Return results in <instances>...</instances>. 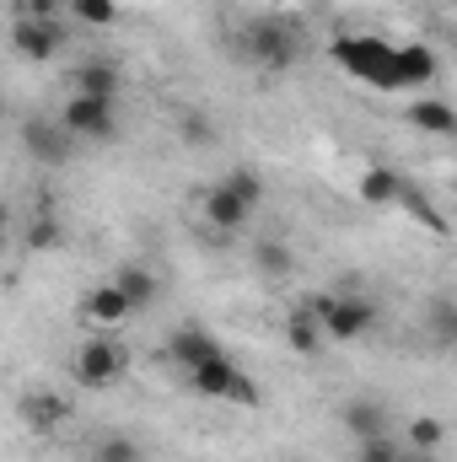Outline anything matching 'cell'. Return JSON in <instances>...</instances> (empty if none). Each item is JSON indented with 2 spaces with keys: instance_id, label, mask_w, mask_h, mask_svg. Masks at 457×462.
<instances>
[{
  "instance_id": "cell-1",
  "label": "cell",
  "mask_w": 457,
  "mask_h": 462,
  "mask_svg": "<svg viewBox=\"0 0 457 462\" xmlns=\"http://www.w3.org/2000/svg\"><path fill=\"white\" fill-rule=\"evenodd\" d=\"M237 54H242V65H253V70H291V65H302V54H307V32H302L296 16L264 11V16H247V22L237 27Z\"/></svg>"
},
{
  "instance_id": "cell-2",
  "label": "cell",
  "mask_w": 457,
  "mask_h": 462,
  "mask_svg": "<svg viewBox=\"0 0 457 462\" xmlns=\"http://www.w3.org/2000/svg\"><path fill=\"white\" fill-rule=\"evenodd\" d=\"M393 49H398V43H387V38H377V32H350V38H334V43H329V60L340 65L344 76H355L360 87H371V92H398Z\"/></svg>"
},
{
  "instance_id": "cell-3",
  "label": "cell",
  "mask_w": 457,
  "mask_h": 462,
  "mask_svg": "<svg viewBox=\"0 0 457 462\" xmlns=\"http://www.w3.org/2000/svg\"><path fill=\"white\" fill-rule=\"evenodd\" d=\"M323 339H340V345H355L377 328V301L371 296H312L307 301Z\"/></svg>"
},
{
  "instance_id": "cell-4",
  "label": "cell",
  "mask_w": 457,
  "mask_h": 462,
  "mask_svg": "<svg viewBox=\"0 0 457 462\" xmlns=\"http://www.w3.org/2000/svg\"><path fill=\"white\" fill-rule=\"evenodd\" d=\"M189 387L200 398H221V403H237V409H258V382L231 360V355H216L205 365L189 371Z\"/></svg>"
},
{
  "instance_id": "cell-5",
  "label": "cell",
  "mask_w": 457,
  "mask_h": 462,
  "mask_svg": "<svg viewBox=\"0 0 457 462\" xmlns=\"http://www.w3.org/2000/svg\"><path fill=\"white\" fill-rule=\"evenodd\" d=\"M76 382L81 387H92V393H108L118 387L124 376H129V345L114 339V334H98V339H87V345L76 349Z\"/></svg>"
},
{
  "instance_id": "cell-6",
  "label": "cell",
  "mask_w": 457,
  "mask_h": 462,
  "mask_svg": "<svg viewBox=\"0 0 457 462\" xmlns=\"http://www.w3.org/2000/svg\"><path fill=\"white\" fill-rule=\"evenodd\" d=\"M22 151H27V162H38V167H65V162L76 156V140H70V129L54 114H33L22 124Z\"/></svg>"
},
{
  "instance_id": "cell-7",
  "label": "cell",
  "mask_w": 457,
  "mask_h": 462,
  "mask_svg": "<svg viewBox=\"0 0 457 462\" xmlns=\"http://www.w3.org/2000/svg\"><path fill=\"white\" fill-rule=\"evenodd\" d=\"M54 118L70 129V140H114L118 134V114L108 97H65V108Z\"/></svg>"
},
{
  "instance_id": "cell-8",
  "label": "cell",
  "mask_w": 457,
  "mask_h": 462,
  "mask_svg": "<svg viewBox=\"0 0 457 462\" xmlns=\"http://www.w3.org/2000/svg\"><path fill=\"white\" fill-rule=\"evenodd\" d=\"M11 49L27 60V65H49L60 49H65V27L54 16H16L11 22Z\"/></svg>"
},
{
  "instance_id": "cell-9",
  "label": "cell",
  "mask_w": 457,
  "mask_h": 462,
  "mask_svg": "<svg viewBox=\"0 0 457 462\" xmlns=\"http://www.w3.org/2000/svg\"><path fill=\"white\" fill-rule=\"evenodd\" d=\"M200 216H205V226L216 231V236H237L253 221V205L237 189H227V183H205L200 189Z\"/></svg>"
},
{
  "instance_id": "cell-10",
  "label": "cell",
  "mask_w": 457,
  "mask_h": 462,
  "mask_svg": "<svg viewBox=\"0 0 457 462\" xmlns=\"http://www.w3.org/2000/svg\"><path fill=\"white\" fill-rule=\"evenodd\" d=\"M16 414H22V425H27L33 436H54L60 425L76 420V403H70L65 393H54V387H27L22 403H16Z\"/></svg>"
},
{
  "instance_id": "cell-11",
  "label": "cell",
  "mask_w": 457,
  "mask_h": 462,
  "mask_svg": "<svg viewBox=\"0 0 457 462\" xmlns=\"http://www.w3.org/2000/svg\"><path fill=\"white\" fill-rule=\"evenodd\" d=\"M118 87H124V76H118V65L108 54H92V60L70 65V76H65L70 97H108V103H118Z\"/></svg>"
},
{
  "instance_id": "cell-12",
  "label": "cell",
  "mask_w": 457,
  "mask_h": 462,
  "mask_svg": "<svg viewBox=\"0 0 457 462\" xmlns=\"http://www.w3.org/2000/svg\"><path fill=\"white\" fill-rule=\"evenodd\" d=\"M393 70H398V92H425L442 76V54L431 43H398L393 49Z\"/></svg>"
},
{
  "instance_id": "cell-13",
  "label": "cell",
  "mask_w": 457,
  "mask_h": 462,
  "mask_svg": "<svg viewBox=\"0 0 457 462\" xmlns=\"http://www.w3.org/2000/svg\"><path fill=\"white\" fill-rule=\"evenodd\" d=\"M216 355H227V349H221V339H216V334H205L200 323H189V328H178V334L167 339V360H173V365H178L183 376H189L194 365L216 360Z\"/></svg>"
},
{
  "instance_id": "cell-14",
  "label": "cell",
  "mask_w": 457,
  "mask_h": 462,
  "mask_svg": "<svg viewBox=\"0 0 457 462\" xmlns=\"http://www.w3.org/2000/svg\"><path fill=\"white\" fill-rule=\"evenodd\" d=\"M81 318L114 334L118 323H129L135 312H129V301H124V291H118L114 280H108V285H98V291H87V301H81Z\"/></svg>"
},
{
  "instance_id": "cell-15",
  "label": "cell",
  "mask_w": 457,
  "mask_h": 462,
  "mask_svg": "<svg viewBox=\"0 0 457 462\" xmlns=\"http://www.w3.org/2000/svg\"><path fill=\"white\" fill-rule=\"evenodd\" d=\"M114 285L124 291L129 312H151V307H156V296H162V285H156V274H151L145 263H118V269H114Z\"/></svg>"
},
{
  "instance_id": "cell-16",
  "label": "cell",
  "mask_w": 457,
  "mask_h": 462,
  "mask_svg": "<svg viewBox=\"0 0 457 462\" xmlns=\"http://www.w3.org/2000/svg\"><path fill=\"white\" fill-rule=\"evenodd\" d=\"M344 430H350L355 441L387 436V403H382V398H350V403H344Z\"/></svg>"
},
{
  "instance_id": "cell-17",
  "label": "cell",
  "mask_w": 457,
  "mask_h": 462,
  "mask_svg": "<svg viewBox=\"0 0 457 462\" xmlns=\"http://www.w3.org/2000/svg\"><path fill=\"white\" fill-rule=\"evenodd\" d=\"M404 118L415 124V129H425V134H457V108L452 103H442V97H415L409 108H404Z\"/></svg>"
},
{
  "instance_id": "cell-18",
  "label": "cell",
  "mask_w": 457,
  "mask_h": 462,
  "mask_svg": "<svg viewBox=\"0 0 457 462\" xmlns=\"http://www.w3.org/2000/svg\"><path fill=\"white\" fill-rule=\"evenodd\" d=\"M285 345L296 349V355H318V345H323V328H318V318H312L307 301L285 312Z\"/></svg>"
},
{
  "instance_id": "cell-19",
  "label": "cell",
  "mask_w": 457,
  "mask_h": 462,
  "mask_svg": "<svg viewBox=\"0 0 457 462\" xmlns=\"http://www.w3.org/2000/svg\"><path fill=\"white\" fill-rule=\"evenodd\" d=\"M253 269H258L264 280H285V274L296 269V253H291V242H280V236H264V242H253Z\"/></svg>"
},
{
  "instance_id": "cell-20",
  "label": "cell",
  "mask_w": 457,
  "mask_h": 462,
  "mask_svg": "<svg viewBox=\"0 0 457 462\" xmlns=\"http://www.w3.org/2000/svg\"><path fill=\"white\" fill-rule=\"evenodd\" d=\"M398 189H404V178L393 167H366L360 172V199L366 205H398Z\"/></svg>"
},
{
  "instance_id": "cell-21",
  "label": "cell",
  "mask_w": 457,
  "mask_h": 462,
  "mask_svg": "<svg viewBox=\"0 0 457 462\" xmlns=\"http://www.w3.org/2000/svg\"><path fill=\"white\" fill-rule=\"evenodd\" d=\"M60 242H65L60 216H49V210H43V216H33V221H27V247H33V253H54Z\"/></svg>"
},
{
  "instance_id": "cell-22",
  "label": "cell",
  "mask_w": 457,
  "mask_h": 462,
  "mask_svg": "<svg viewBox=\"0 0 457 462\" xmlns=\"http://www.w3.org/2000/svg\"><path fill=\"white\" fill-rule=\"evenodd\" d=\"M398 205H404L415 221H425V226L436 231V236H447V216H436V210H431V199H425L415 183H404V189H398Z\"/></svg>"
},
{
  "instance_id": "cell-23",
  "label": "cell",
  "mask_w": 457,
  "mask_h": 462,
  "mask_svg": "<svg viewBox=\"0 0 457 462\" xmlns=\"http://www.w3.org/2000/svg\"><path fill=\"white\" fill-rule=\"evenodd\" d=\"M442 441H447V425H442V420H431V414H420V420L409 425V447H415L420 457H431V452H436Z\"/></svg>"
},
{
  "instance_id": "cell-24",
  "label": "cell",
  "mask_w": 457,
  "mask_h": 462,
  "mask_svg": "<svg viewBox=\"0 0 457 462\" xmlns=\"http://www.w3.org/2000/svg\"><path fill=\"white\" fill-rule=\"evenodd\" d=\"M70 16L87 27H114L118 22V0H70Z\"/></svg>"
},
{
  "instance_id": "cell-25",
  "label": "cell",
  "mask_w": 457,
  "mask_h": 462,
  "mask_svg": "<svg viewBox=\"0 0 457 462\" xmlns=\"http://www.w3.org/2000/svg\"><path fill=\"white\" fill-rule=\"evenodd\" d=\"M145 452L135 447V436H103L98 447H92V462H140Z\"/></svg>"
},
{
  "instance_id": "cell-26",
  "label": "cell",
  "mask_w": 457,
  "mask_h": 462,
  "mask_svg": "<svg viewBox=\"0 0 457 462\" xmlns=\"http://www.w3.org/2000/svg\"><path fill=\"white\" fill-rule=\"evenodd\" d=\"M431 334H436V345H452V339H457V307H452V296H436V301H431Z\"/></svg>"
},
{
  "instance_id": "cell-27",
  "label": "cell",
  "mask_w": 457,
  "mask_h": 462,
  "mask_svg": "<svg viewBox=\"0 0 457 462\" xmlns=\"http://www.w3.org/2000/svg\"><path fill=\"white\" fill-rule=\"evenodd\" d=\"M221 183H227V189H237V194H242V199H247V205L258 210V199H264V178H258L253 167H231Z\"/></svg>"
},
{
  "instance_id": "cell-28",
  "label": "cell",
  "mask_w": 457,
  "mask_h": 462,
  "mask_svg": "<svg viewBox=\"0 0 457 462\" xmlns=\"http://www.w3.org/2000/svg\"><path fill=\"white\" fill-rule=\"evenodd\" d=\"M355 462H404V447H393V436H371L355 441Z\"/></svg>"
},
{
  "instance_id": "cell-29",
  "label": "cell",
  "mask_w": 457,
  "mask_h": 462,
  "mask_svg": "<svg viewBox=\"0 0 457 462\" xmlns=\"http://www.w3.org/2000/svg\"><path fill=\"white\" fill-rule=\"evenodd\" d=\"M178 134H183V145H210V140H216V124L189 108V114L178 118Z\"/></svg>"
},
{
  "instance_id": "cell-30",
  "label": "cell",
  "mask_w": 457,
  "mask_h": 462,
  "mask_svg": "<svg viewBox=\"0 0 457 462\" xmlns=\"http://www.w3.org/2000/svg\"><path fill=\"white\" fill-rule=\"evenodd\" d=\"M16 16H60V0H16Z\"/></svg>"
},
{
  "instance_id": "cell-31",
  "label": "cell",
  "mask_w": 457,
  "mask_h": 462,
  "mask_svg": "<svg viewBox=\"0 0 457 462\" xmlns=\"http://www.w3.org/2000/svg\"><path fill=\"white\" fill-rule=\"evenodd\" d=\"M5 231H11V210L0 205V242H5Z\"/></svg>"
},
{
  "instance_id": "cell-32",
  "label": "cell",
  "mask_w": 457,
  "mask_h": 462,
  "mask_svg": "<svg viewBox=\"0 0 457 462\" xmlns=\"http://www.w3.org/2000/svg\"><path fill=\"white\" fill-rule=\"evenodd\" d=\"M404 462H431V457H420V452H415V457H404Z\"/></svg>"
},
{
  "instance_id": "cell-33",
  "label": "cell",
  "mask_w": 457,
  "mask_h": 462,
  "mask_svg": "<svg viewBox=\"0 0 457 462\" xmlns=\"http://www.w3.org/2000/svg\"><path fill=\"white\" fill-rule=\"evenodd\" d=\"M0 114H5V103H0Z\"/></svg>"
}]
</instances>
